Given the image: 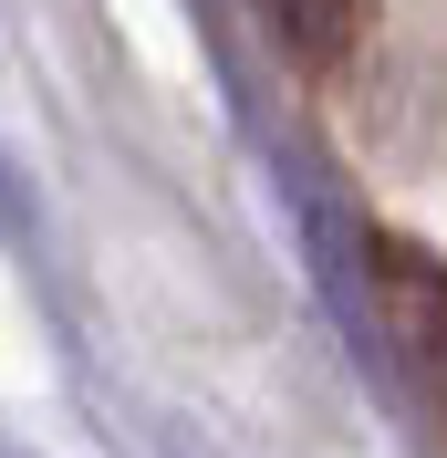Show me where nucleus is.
<instances>
[{"instance_id": "f257e3e1", "label": "nucleus", "mask_w": 447, "mask_h": 458, "mask_svg": "<svg viewBox=\"0 0 447 458\" xmlns=\"http://www.w3.org/2000/svg\"><path fill=\"white\" fill-rule=\"evenodd\" d=\"M375 313H385V344L406 365V386L447 428V271L426 250H406V240H375Z\"/></svg>"}, {"instance_id": "f03ea898", "label": "nucleus", "mask_w": 447, "mask_h": 458, "mask_svg": "<svg viewBox=\"0 0 447 458\" xmlns=\"http://www.w3.org/2000/svg\"><path fill=\"white\" fill-rule=\"evenodd\" d=\"M250 11H260V31L281 42V63L333 73V63L364 42V11H375V0H250Z\"/></svg>"}]
</instances>
